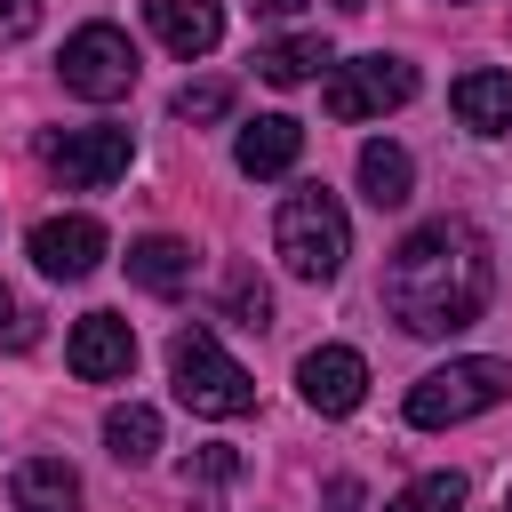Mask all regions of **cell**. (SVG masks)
<instances>
[{
  "label": "cell",
  "mask_w": 512,
  "mask_h": 512,
  "mask_svg": "<svg viewBox=\"0 0 512 512\" xmlns=\"http://www.w3.org/2000/svg\"><path fill=\"white\" fill-rule=\"evenodd\" d=\"M488 296H496V264H488L480 232L448 224V216L416 224L384 264V304L408 336H456L488 312Z\"/></svg>",
  "instance_id": "obj_1"
},
{
  "label": "cell",
  "mask_w": 512,
  "mask_h": 512,
  "mask_svg": "<svg viewBox=\"0 0 512 512\" xmlns=\"http://www.w3.org/2000/svg\"><path fill=\"white\" fill-rule=\"evenodd\" d=\"M272 248H280V264H288L296 280H336L344 256H352V224H344L336 192L296 184V192L280 200V216H272Z\"/></svg>",
  "instance_id": "obj_2"
},
{
  "label": "cell",
  "mask_w": 512,
  "mask_h": 512,
  "mask_svg": "<svg viewBox=\"0 0 512 512\" xmlns=\"http://www.w3.org/2000/svg\"><path fill=\"white\" fill-rule=\"evenodd\" d=\"M168 376H176V400H184L192 416H248V408H256L248 368H240L208 328H176V344H168Z\"/></svg>",
  "instance_id": "obj_3"
},
{
  "label": "cell",
  "mask_w": 512,
  "mask_h": 512,
  "mask_svg": "<svg viewBox=\"0 0 512 512\" xmlns=\"http://www.w3.org/2000/svg\"><path fill=\"white\" fill-rule=\"evenodd\" d=\"M504 392H512V360H448V368L408 384V424L440 432V424H464V416L496 408Z\"/></svg>",
  "instance_id": "obj_4"
},
{
  "label": "cell",
  "mask_w": 512,
  "mask_h": 512,
  "mask_svg": "<svg viewBox=\"0 0 512 512\" xmlns=\"http://www.w3.org/2000/svg\"><path fill=\"white\" fill-rule=\"evenodd\" d=\"M136 40L120 32V24H80L72 40H64V88L72 96H88V104H120L128 88H136Z\"/></svg>",
  "instance_id": "obj_5"
},
{
  "label": "cell",
  "mask_w": 512,
  "mask_h": 512,
  "mask_svg": "<svg viewBox=\"0 0 512 512\" xmlns=\"http://www.w3.org/2000/svg\"><path fill=\"white\" fill-rule=\"evenodd\" d=\"M408 96H416V64H400V56H352V64H336L320 80L328 120H376V112H392Z\"/></svg>",
  "instance_id": "obj_6"
},
{
  "label": "cell",
  "mask_w": 512,
  "mask_h": 512,
  "mask_svg": "<svg viewBox=\"0 0 512 512\" xmlns=\"http://www.w3.org/2000/svg\"><path fill=\"white\" fill-rule=\"evenodd\" d=\"M128 160H136L128 128H64V136H48V168L72 192H104L112 176H128Z\"/></svg>",
  "instance_id": "obj_7"
},
{
  "label": "cell",
  "mask_w": 512,
  "mask_h": 512,
  "mask_svg": "<svg viewBox=\"0 0 512 512\" xmlns=\"http://www.w3.org/2000/svg\"><path fill=\"white\" fill-rule=\"evenodd\" d=\"M64 368H72L80 384H112V376H128V368H136V328H128L120 312H88V320H72V336H64Z\"/></svg>",
  "instance_id": "obj_8"
},
{
  "label": "cell",
  "mask_w": 512,
  "mask_h": 512,
  "mask_svg": "<svg viewBox=\"0 0 512 512\" xmlns=\"http://www.w3.org/2000/svg\"><path fill=\"white\" fill-rule=\"evenodd\" d=\"M296 392H304L312 416H352L360 392H368V360L352 344H320V352L296 360Z\"/></svg>",
  "instance_id": "obj_9"
},
{
  "label": "cell",
  "mask_w": 512,
  "mask_h": 512,
  "mask_svg": "<svg viewBox=\"0 0 512 512\" xmlns=\"http://www.w3.org/2000/svg\"><path fill=\"white\" fill-rule=\"evenodd\" d=\"M104 224L96 216H48V224H32V264L48 272V280H88L96 264H104Z\"/></svg>",
  "instance_id": "obj_10"
},
{
  "label": "cell",
  "mask_w": 512,
  "mask_h": 512,
  "mask_svg": "<svg viewBox=\"0 0 512 512\" xmlns=\"http://www.w3.org/2000/svg\"><path fill=\"white\" fill-rule=\"evenodd\" d=\"M296 152H304V128H296L288 112H256V120L240 128V144H232L240 176H288Z\"/></svg>",
  "instance_id": "obj_11"
},
{
  "label": "cell",
  "mask_w": 512,
  "mask_h": 512,
  "mask_svg": "<svg viewBox=\"0 0 512 512\" xmlns=\"http://www.w3.org/2000/svg\"><path fill=\"white\" fill-rule=\"evenodd\" d=\"M144 16H152V32H160L168 56H208L224 40V8L216 0H152Z\"/></svg>",
  "instance_id": "obj_12"
},
{
  "label": "cell",
  "mask_w": 512,
  "mask_h": 512,
  "mask_svg": "<svg viewBox=\"0 0 512 512\" xmlns=\"http://www.w3.org/2000/svg\"><path fill=\"white\" fill-rule=\"evenodd\" d=\"M448 104H456V120H464L472 136H504V128H512V72L480 64V72H464V80L448 88Z\"/></svg>",
  "instance_id": "obj_13"
},
{
  "label": "cell",
  "mask_w": 512,
  "mask_h": 512,
  "mask_svg": "<svg viewBox=\"0 0 512 512\" xmlns=\"http://www.w3.org/2000/svg\"><path fill=\"white\" fill-rule=\"evenodd\" d=\"M8 496H16V512H80V472L64 456H24Z\"/></svg>",
  "instance_id": "obj_14"
},
{
  "label": "cell",
  "mask_w": 512,
  "mask_h": 512,
  "mask_svg": "<svg viewBox=\"0 0 512 512\" xmlns=\"http://www.w3.org/2000/svg\"><path fill=\"white\" fill-rule=\"evenodd\" d=\"M128 280H136V288H152V296H176V288L192 280V248H184V240H168V232H152V240H136V248H128Z\"/></svg>",
  "instance_id": "obj_15"
},
{
  "label": "cell",
  "mask_w": 512,
  "mask_h": 512,
  "mask_svg": "<svg viewBox=\"0 0 512 512\" xmlns=\"http://www.w3.org/2000/svg\"><path fill=\"white\" fill-rule=\"evenodd\" d=\"M320 64H336L320 32H296V40H272V48H256V80H272V88H304Z\"/></svg>",
  "instance_id": "obj_16"
},
{
  "label": "cell",
  "mask_w": 512,
  "mask_h": 512,
  "mask_svg": "<svg viewBox=\"0 0 512 512\" xmlns=\"http://www.w3.org/2000/svg\"><path fill=\"white\" fill-rule=\"evenodd\" d=\"M360 192L376 200V208H408V192H416V168H408V152L400 144H360Z\"/></svg>",
  "instance_id": "obj_17"
},
{
  "label": "cell",
  "mask_w": 512,
  "mask_h": 512,
  "mask_svg": "<svg viewBox=\"0 0 512 512\" xmlns=\"http://www.w3.org/2000/svg\"><path fill=\"white\" fill-rule=\"evenodd\" d=\"M104 448H112L120 464H152V456H160V416H152L144 400L112 408V416H104Z\"/></svg>",
  "instance_id": "obj_18"
},
{
  "label": "cell",
  "mask_w": 512,
  "mask_h": 512,
  "mask_svg": "<svg viewBox=\"0 0 512 512\" xmlns=\"http://www.w3.org/2000/svg\"><path fill=\"white\" fill-rule=\"evenodd\" d=\"M384 512H464V480H456V472H424V480H408Z\"/></svg>",
  "instance_id": "obj_19"
},
{
  "label": "cell",
  "mask_w": 512,
  "mask_h": 512,
  "mask_svg": "<svg viewBox=\"0 0 512 512\" xmlns=\"http://www.w3.org/2000/svg\"><path fill=\"white\" fill-rule=\"evenodd\" d=\"M232 112V80H192L176 96V120H224Z\"/></svg>",
  "instance_id": "obj_20"
},
{
  "label": "cell",
  "mask_w": 512,
  "mask_h": 512,
  "mask_svg": "<svg viewBox=\"0 0 512 512\" xmlns=\"http://www.w3.org/2000/svg\"><path fill=\"white\" fill-rule=\"evenodd\" d=\"M232 312H240L248 328H264V312H272V296H264V280H248V272H240V280H232Z\"/></svg>",
  "instance_id": "obj_21"
},
{
  "label": "cell",
  "mask_w": 512,
  "mask_h": 512,
  "mask_svg": "<svg viewBox=\"0 0 512 512\" xmlns=\"http://www.w3.org/2000/svg\"><path fill=\"white\" fill-rule=\"evenodd\" d=\"M232 472H240V456H232V448H200V456L184 464V488H192V480H232Z\"/></svg>",
  "instance_id": "obj_22"
},
{
  "label": "cell",
  "mask_w": 512,
  "mask_h": 512,
  "mask_svg": "<svg viewBox=\"0 0 512 512\" xmlns=\"http://www.w3.org/2000/svg\"><path fill=\"white\" fill-rule=\"evenodd\" d=\"M328 512H360V480H328Z\"/></svg>",
  "instance_id": "obj_23"
},
{
  "label": "cell",
  "mask_w": 512,
  "mask_h": 512,
  "mask_svg": "<svg viewBox=\"0 0 512 512\" xmlns=\"http://www.w3.org/2000/svg\"><path fill=\"white\" fill-rule=\"evenodd\" d=\"M304 0H256V16H296Z\"/></svg>",
  "instance_id": "obj_24"
},
{
  "label": "cell",
  "mask_w": 512,
  "mask_h": 512,
  "mask_svg": "<svg viewBox=\"0 0 512 512\" xmlns=\"http://www.w3.org/2000/svg\"><path fill=\"white\" fill-rule=\"evenodd\" d=\"M328 8H344V16H360V8H368V0H328Z\"/></svg>",
  "instance_id": "obj_25"
},
{
  "label": "cell",
  "mask_w": 512,
  "mask_h": 512,
  "mask_svg": "<svg viewBox=\"0 0 512 512\" xmlns=\"http://www.w3.org/2000/svg\"><path fill=\"white\" fill-rule=\"evenodd\" d=\"M0 312H8V296H0Z\"/></svg>",
  "instance_id": "obj_26"
},
{
  "label": "cell",
  "mask_w": 512,
  "mask_h": 512,
  "mask_svg": "<svg viewBox=\"0 0 512 512\" xmlns=\"http://www.w3.org/2000/svg\"><path fill=\"white\" fill-rule=\"evenodd\" d=\"M8 8H16V0H8ZM0 24H8V16H0Z\"/></svg>",
  "instance_id": "obj_27"
},
{
  "label": "cell",
  "mask_w": 512,
  "mask_h": 512,
  "mask_svg": "<svg viewBox=\"0 0 512 512\" xmlns=\"http://www.w3.org/2000/svg\"><path fill=\"white\" fill-rule=\"evenodd\" d=\"M504 512H512V496H504Z\"/></svg>",
  "instance_id": "obj_28"
}]
</instances>
